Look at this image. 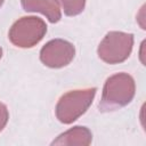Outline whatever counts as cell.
Here are the masks:
<instances>
[{
  "label": "cell",
  "instance_id": "obj_8",
  "mask_svg": "<svg viewBox=\"0 0 146 146\" xmlns=\"http://www.w3.org/2000/svg\"><path fill=\"white\" fill-rule=\"evenodd\" d=\"M59 2L66 16H76L81 14L86 6V0H59Z\"/></svg>",
  "mask_w": 146,
  "mask_h": 146
},
{
  "label": "cell",
  "instance_id": "obj_10",
  "mask_svg": "<svg viewBox=\"0 0 146 146\" xmlns=\"http://www.w3.org/2000/svg\"><path fill=\"white\" fill-rule=\"evenodd\" d=\"M1 56H2V49H1V47H0V58H1Z\"/></svg>",
  "mask_w": 146,
  "mask_h": 146
},
{
  "label": "cell",
  "instance_id": "obj_5",
  "mask_svg": "<svg viewBox=\"0 0 146 146\" xmlns=\"http://www.w3.org/2000/svg\"><path fill=\"white\" fill-rule=\"evenodd\" d=\"M75 55L74 46L63 39L48 41L40 50L41 62L51 68H60L68 65Z\"/></svg>",
  "mask_w": 146,
  "mask_h": 146
},
{
  "label": "cell",
  "instance_id": "obj_6",
  "mask_svg": "<svg viewBox=\"0 0 146 146\" xmlns=\"http://www.w3.org/2000/svg\"><path fill=\"white\" fill-rule=\"evenodd\" d=\"M21 3L25 11L40 13L51 23H57L62 18L58 0H21Z\"/></svg>",
  "mask_w": 146,
  "mask_h": 146
},
{
  "label": "cell",
  "instance_id": "obj_11",
  "mask_svg": "<svg viewBox=\"0 0 146 146\" xmlns=\"http://www.w3.org/2000/svg\"><path fill=\"white\" fill-rule=\"evenodd\" d=\"M3 1H5V0H0V7L3 5Z\"/></svg>",
  "mask_w": 146,
  "mask_h": 146
},
{
  "label": "cell",
  "instance_id": "obj_7",
  "mask_svg": "<svg viewBox=\"0 0 146 146\" xmlns=\"http://www.w3.org/2000/svg\"><path fill=\"white\" fill-rule=\"evenodd\" d=\"M92 135L90 130L86 127L76 125L67 131L59 135L51 145H78V146H88L91 144Z\"/></svg>",
  "mask_w": 146,
  "mask_h": 146
},
{
  "label": "cell",
  "instance_id": "obj_3",
  "mask_svg": "<svg viewBox=\"0 0 146 146\" xmlns=\"http://www.w3.org/2000/svg\"><path fill=\"white\" fill-rule=\"evenodd\" d=\"M47 32L43 19L35 16H26L16 21L8 33L10 42L19 48H31L38 44Z\"/></svg>",
  "mask_w": 146,
  "mask_h": 146
},
{
  "label": "cell",
  "instance_id": "obj_4",
  "mask_svg": "<svg viewBox=\"0 0 146 146\" xmlns=\"http://www.w3.org/2000/svg\"><path fill=\"white\" fill-rule=\"evenodd\" d=\"M133 47V35L121 31H111L100 41L97 54L107 64H120L131 54Z\"/></svg>",
  "mask_w": 146,
  "mask_h": 146
},
{
  "label": "cell",
  "instance_id": "obj_2",
  "mask_svg": "<svg viewBox=\"0 0 146 146\" xmlns=\"http://www.w3.org/2000/svg\"><path fill=\"white\" fill-rule=\"evenodd\" d=\"M97 89L84 88L64 94L56 105V117L64 124L78 120L92 104Z\"/></svg>",
  "mask_w": 146,
  "mask_h": 146
},
{
  "label": "cell",
  "instance_id": "obj_9",
  "mask_svg": "<svg viewBox=\"0 0 146 146\" xmlns=\"http://www.w3.org/2000/svg\"><path fill=\"white\" fill-rule=\"evenodd\" d=\"M8 119H9V113H8L7 106L5 104L0 103V132L6 127V124L8 122Z\"/></svg>",
  "mask_w": 146,
  "mask_h": 146
},
{
  "label": "cell",
  "instance_id": "obj_1",
  "mask_svg": "<svg viewBox=\"0 0 146 146\" xmlns=\"http://www.w3.org/2000/svg\"><path fill=\"white\" fill-rule=\"evenodd\" d=\"M135 91L133 78L128 73H116L110 76L104 84L99 108L104 112L121 108L132 100Z\"/></svg>",
  "mask_w": 146,
  "mask_h": 146
}]
</instances>
